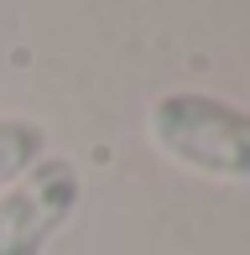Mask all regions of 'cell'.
Returning <instances> with one entry per match:
<instances>
[{
    "mask_svg": "<svg viewBox=\"0 0 250 255\" xmlns=\"http://www.w3.org/2000/svg\"><path fill=\"white\" fill-rule=\"evenodd\" d=\"M146 130L162 156L198 177L250 182V110L240 104L198 89H172L146 110Z\"/></svg>",
    "mask_w": 250,
    "mask_h": 255,
    "instance_id": "obj_1",
    "label": "cell"
},
{
    "mask_svg": "<svg viewBox=\"0 0 250 255\" xmlns=\"http://www.w3.org/2000/svg\"><path fill=\"white\" fill-rule=\"evenodd\" d=\"M78 193V167L47 151L16 188L0 193V255H47L52 235L73 219Z\"/></svg>",
    "mask_w": 250,
    "mask_h": 255,
    "instance_id": "obj_2",
    "label": "cell"
},
{
    "mask_svg": "<svg viewBox=\"0 0 250 255\" xmlns=\"http://www.w3.org/2000/svg\"><path fill=\"white\" fill-rule=\"evenodd\" d=\"M42 156H47V130L26 115H0V193L16 188Z\"/></svg>",
    "mask_w": 250,
    "mask_h": 255,
    "instance_id": "obj_3",
    "label": "cell"
}]
</instances>
